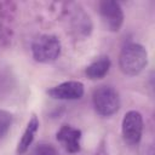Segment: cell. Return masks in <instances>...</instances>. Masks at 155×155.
<instances>
[{
	"label": "cell",
	"instance_id": "1",
	"mask_svg": "<svg viewBox=\"0 0 155 155\" xmlns=\"http://www.w3.org/2000/svg\"><path fill=\"white\" fill-rule=\"evenodd\" d=\"M148 64V52L140 44H126L119 54V67L125 75H138Z\"/></svg>",
	"mask_w": 155,
	"mask_h": 155
},
{
	"label": "cell",
	"instance_id": "2",
	"mask_svg": "<svg viewBox=\"0 0 155 155\" xmlns=\"http://www.w3.org/2000/svg\"><path fill=\"white\" fill-rule=\"evenodd\" d=\"M62 45L57 36L44 34L38 36L31 45V53L36 62L51 63L54 62L61 54Z\"/></svg>",
	"mask_w": 155,
	"mask_h": 155
},
{
	"label": "cell",
	"instance_id": "3",
	"mask_svg": "<svg viewBox=\"0 0 155 155\" xmlns=\"http://www.w3.org/2000/svg\"><path fill=\"white\" fill-rule=\"evenodd\" d=\"M92 103L99 115L111 116L120 108V96L114 87L103 85L93 91Z\"/></svg>",
	"mask_w": 155,
	"mask_h": 155
},
{
	"label": "cell",
	"instance_id": "4",
	"mask_svg": "<svg viewBox=\"0 0 155 155\" xmlns=\"http://www.w3.org/2000/svg\"><path fill=\"white\" fill-rule=\"evenodd\" d=\"M124 140L130 145H137L143 134V116L137 110H130L125 114L121 125Z\"/></svg>",
	"mask_w": 155,
	"mask_h": 155
},
{
	"label": "cell",
	"instance_id": "5",
	"mask_svg": "<svg viewBox=\"0 0 155 155\" xmlns=\"http://www.w3.org/2000/svg\"><path fill=\"white\" fill-rule=\"evenodd\" d=\"M99 15L104 25L110 31H119L124 23V12L121 5L114 0H103L99 2Z\"/></svg>",
	"mask_w": 155,
	"mask_h": 155
},
{
	"label": "cell",
	"instance_id": "6",
	"mask_svg": "<svg viewBox=\"0 0 155 155\" xmlns=\"http://www.w3.org/2000/svg\"><path fill=\"white\" fill-rule=\"evenodd\" d=\"M84 84L80 81H64L47 91V93L54 99L75 101L84 96Z\"/></svg>",
	"mask_w": 155,
	"mask_h": 155
},
{
	"label": "cell",
	"instance_id": "7",
	"mask_svg": "<svg viewBox=\"0 0 155 155\" xmlns=\"http://www.w3.org/2000/svg\"><path fill=\"white\" fill-rule=\"evenodd\" d=\"M57 140L64 147L69 153H78L80 150L82 133L79 128H75L70 125H63L57 131Z\"/></svg>",
	"mask_w": 155,
	"mask_h": 155
},
{
	"label": "cell",
	"instance_id": "8",
	"mask_svg": "<svg viewBox=\"0 0 155 155\" xmlns=\"http://www.w3.org/2000/svg\"><path fill=\"white\" fill-rule=\"evenodd\" d=\"M38 130H39V119L35 115H33L31 119L28 121V124L23 131V134L17 144L16 153L18 155H23L24 153H27V150L29 149V147L31 145V143L34 140V137H35Z\"/></svg>",
	"mask_w": 155,
	"mask_h": 155
},
{
	"label": "cell",
	"instance_id": "9",
	"mask_svg": "<svg viewBox=\"0 0 155 155\" xmlns=\"http://www.w3.org/2000/svg\"><path fill=\"white\" fill-rule=\"evenodd\" d=\"M110 65H111V62L109 57L103 56V57L94 59L91 64H88L85 70V74L91 80H99V79H103L108 74Z\"/></svg>",
	"mask_w": 155,
	"mask_h": 155
},
{
	"label": "cell",
	"instance_id": "10",
	"mask_svg": "<svg viewBox=\"0 0 155 155\" xmlns=\"http://www.w3.org/2000/svg\"><path fill=\"white\" fill-rule=\"evenodd\" d=\"M13 122V116L6 110L0 109V142L5 138V136L8 133L11 125Z\"/></svg>",
	"mask_w": 155,
	"mask_h": 155
},
{
	"label": "cell",
	"instance_id": "11",
	"mask_svg": "<svg viewBox=\"0 0 155 155\" xmlns=\"http://www.w3.org/2000/svg\"><path fill=\"white\" fill-rule=\"evenodd\" d=\"M31 155H57V151L51 144L42 143V144H38L34 148Z\"/></svg>",
	"mask_w": 155,
	"mask_h": 155
}]
</instances>
